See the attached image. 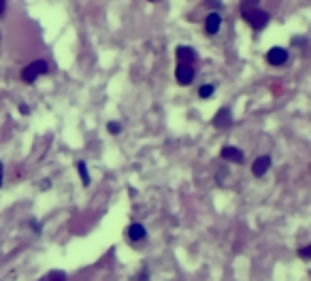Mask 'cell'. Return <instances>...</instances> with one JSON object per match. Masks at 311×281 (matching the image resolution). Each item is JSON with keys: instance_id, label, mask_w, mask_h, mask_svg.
Wrapping results in <instances>:
<instances>
[{"instance_id": "obj_14", "label": "cell", "mask_w": 311, "mask_h": 281, "mask_svg": "<svg viewBox=\"0 0 311 281\" xmlns=\"http://www.w3.org/2000/svg\"><path fill=\"white\" fill-rule=\"evenodd\" d=\"M107 128H109V132H111V134H120V130H122V126L117 124V121H109V126H107Z\"/></svg>"}, {"instance_id": "obj_1", "label": "cell", "mask_w": 311, "mask_h": 281, "mask_svg": "<svg viewBox=\"0 0 311 281\" xmlns=\"http://www.w3.org/2000/svg\"><path fill=\"white\" fill-rule=\"evenodd\" d=\"M241 15H243V20L249 23L254 30H262V28H267V23H269V13L267 11H260V9H256V7H243L241 9Z\"/></svg>"}, {"instance_id": "obj_17", "label": "cell", "mask_w": 311, "mask_h": 281, "mask_svg": "<svg viewBox=\"0 0 311 281\" xmlns=\"http://www.w3.org/2000/svg\"><path fill=\"white\" fill-rule=\"evenodd\" d=\"M30 226L34 228V232H41V226H39V221H37V220H30Z\"/></svg>"}, {"instance_id": "obj_11", "label": "cell", "mask_w": 311, "mask_h": 281, "mask_svg": "<svg viewBox=\"0 0 311 281\" xmlns=\"http://www.w3.org/2000/svg\"><path fill=\"white\" fill-rule=\"evenodd\" d=\"M77 171H79V175H81V181H83V185H90V175H87V166H85L83 160L77 162Z\"/></svg>"}, {"instance_id": "obj_6", "label": "cell", "mask_w": 311, "mask_h": 281, "mask_svg": "<svg viewBox=\"0 0 311 281\" xmlns=\"http://www.w3.org/2000/svg\"><path fill=\"white\" fill-rule=\"evenodd\" d=\"M269 166H271V158L260 156V158H256L254 164H251V173H254V177H262V175L269 171Z\"/></svg>"}, {"instance_id": "obj_15", "label": "cell", "mask_w": 311, "mask_h": 281, "mask_svg": "<svg viewBox=\"0 0 311 281\" xmlns=\"http://www.w3.org/2000/svg\"><path fill=\"white\" fill-rule=\"evenodd\" d=\"M298 256H301V258H305V260H307V258L311 256V247H303L301 251H298Z\"/></svg>"}, {"instance_id": "obj_2", "label": "cell", "mask_w": 311, "mask_h": 281, "mask_svg": "<svg viewBox=\"0 0 311 281\" xmlns=\"http://www.w3.org/2000/svg\"><path fill=\"white\" fill-rule=\"evenodd\" d=\"M47 73V62L45 60H34L32 64H28L26 68L21 70V79L26 81V83H34L37 77Z\"/></svg>"}, {"instance_id": "obj_4", "label": "cell", "mask_w": 311, "mask_h": 281, "mask_svg": "<svg viewBox=\"0 0 311 281\" xmlns=\"http://www.w3.org/2000/svg\"><path fill=\"white\" fill-rule=\"evenodd\" d=\"M286 60H288V51H286L284 47H273L267 54V62L273 64V66H281Z\"/></svg>"}, {"instance_id": "obj_8", "label": "cell", "mask_w": 311, "mask_h": 281, "mask_svg": "<svg viewBox=\"0 0 311 281\" xmlns=\"http://www.w3.org/2000/svg\"><path fill=\"white\" fill-rule=\"evenodd\" d=\"M175 54H177V60L179 62H184V64H192L196 60V51L192 49V47H177V51H175Z\"/></svg>"}, {"instance_id": "obj_3", "label": "cell", "mask_w": 311, "mask_h": 281, "mask_svg": "<svg viewBox=\"0 0 311 281\" xmlns=\"http://www.w3.org/2000/svg\"><path fill=\"white\" fill-rule=\"evenodd\" d=\"M175 77H177V83H181V85H190L192 81H194V68H192V64L179 62V64H177V68H175Z\"/></svg>"}, {"instance_id": "obj_13", "label": "cell", "mask_w": 311, "mask_h": 281, "mask_svg": "<svg viewBox=\"0 0 311 281\" xmlns=\"http://www.w3.org/2000/svg\"><path fill=\"white\" fill-rule=\"evenodd\" d=\"M49 281H66V275L62 271H51L49 273Z\"/></svg>"}, {"instance_id": "obj_18", "label": "cell", "mask_w": 311, "mask_h": 281, "mask_svg": "<svg viewBox=\"0 0 311 281\" xmlns=\"http://www.w3.org/2000/svg\"><path fill=\"white\" fill-rule=\"evenodd\" d=\"M20 111H21V113H23V115H28V113H30V109H28V107H26V104H21V107H20Z\"/></svg>"}, {"instance_id": "obj_19", "label": "cell", "mask_w": 311, "mask_h": 281, "mask_svg": "<svg viewBox=\"0 0 311 281\" xmlns=\"http://www.w3.org/2000/svg\"><path fill=\"white\" fill-rule=\"evenodd\" d=\"M4 4H7V2H4V0H0V15L4 13Z\"/></svg>"}, {"instance_id": "obj_16", "label": "cell", "mask_w": 311, "mask_h": 281, "mask_svg": "<svg viewBox=\"0 0 311 281\" xmlns=\"http://www.w3.org/2000/svg\"><path fill=\"white\" fill-rule=\"evenodd\" d=\"M260 0H243V7H256Z\"/></svg>"}, {"instance_id": "obj_9", "label": "cell", "mask_w": 311, "mask_h": 281, "mask_svg": "<svg viewBox=\"0 0 311 281\" xmlns=\"http://www.w3.org/2000/svg\"><path fill=\"white\" fill-rule=\"evenodd\" d=\"M230 121H232V115H230V111H228L226 107L220 109L218 115L213 117V126L215 128H228V126H230Z\"/></svg>"}, {"instance_id": "obj_20", "label": "cell", "mask_w": 311, "mask_h": 281, "mask_svg": "<svg viewBox=\"0 0 311 281\" xmlns=\"http://www.w3.org/2000/svg\"><path fill=\"white\" fill-rule=\"evenodd\" d=\"M0 187H2V162H0Z\"/></svg>"}, {"instance_id": "obj_12", "label": "cell", "mask_w": 311, "mask_h": 281, "mask_svg": "<svg viewBox=\"0 0 311 281\" xmlns=\"http://www.w3.org/2000/svg\"><path fill=\"white\" fill-rule=\"evenodd\" d=\"M213 92H215L213 85L205 83V85H201V90H198V96H201V98H209V96H213Z\"/></svg>"}, {"instance_id": "obj_5", "label": "cell", "mask_w": 311, "mask_h": 281, "mask_svg": "<svg viewBox=\"0 0 311 281\" xmlns=\"http://www.w3.org/2000/svg\"><path fill=\"white\" fill-rule=\"evenodd\" d=\"M224 160L228 162H234V164H241L243 162V151L239 149V147H232V145H226L224 149H222V154H220Z\"/></svg>"}, {"instance_id": "obj_7", "label": "cell", "mask_w": 311, "mask_h": 281, "mask_svg": "<svg viewBox=\"0 0 311 281\" xmlns=\"http://www.w3.org/2000/svg\"><path fill=\"white\" fill-rule=\"evenodd\" d=\"M220 23H222L220 13H209L207 17H205V30H207L209 34H218Z\"/></svg>"}, {"instance_id": "obj_10", "label": "cell", "mask_w": 311, "mask_h": 281, "mask_svg": "<svg viewBox=\"0 0 311 281\" xmlns=\"http://www.w3.org/2000/svg\"><path fill=\"white\" fill-rule=\"evenodd\" d=\"M145 237H147V230H145V226H143V224H132L130 228H128V239H130L132 243L143 241Z\"/></svg>"}]
</instances>
